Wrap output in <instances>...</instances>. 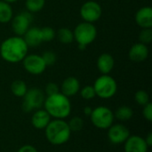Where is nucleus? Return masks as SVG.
I'll return each instance as SVG.
<instances>
[{"instance_id":"nucleus-32","label":"nucleus","mask_w":152,"mask_h":152,"mask_svg":"<svg viewBox=\"0 0 152 152\" xmlns=\"http://www.w3.org/2000/svg\"><path fill=\"white\" fill-rule=\"evenodd\" d=\"M17 152H38V151H37V149H36L34 146L27 144V145H23V146H21Z\"/></svg>"},{"instance_id":"nucleus-30","label":"nucleus","mask_w":152,"mask_h":152,"mask_svg":"<svg viewBox=\"0 0 152 152\" xmlns=\"http://www.w3.org/2000/svg\"><path fill=\"white\" fill-rule=\"evenodd\" d=\"M45 92L47 96H50V95H53V94H56L60 93V88H59V86L56 83L50 82L45 86Z\"/></svg>"},{"instance_id":"nucleus-16","label":"nucleus","mask_w":152,"mask_h":152,"mask_svg":"<svg viewBox=\"0 0 152 152\" xmlns=\"http://www.w3.org/2000/svg\"><path fill=\"white\" fill-rule=\"evenodd\" d=\"M115 65L114 58L110 53H102L97 59V68L102 75H109Z\"/></svg>"},{"instance_id":"nucleus-20","label":"nucleus","mask_w":152,"mask_h":152,"mask_svg":"<svg viewBox=\"0 0 152 152\" xmlns=\"http://www.w3.org/2000/svg\"><path fill=\"white\" fill-rule=\"evenodd\" d=\"M55 37L63 45L71 44L74 40V34L71 29L69 28H61L55 35Z\"/></svg>"},{"instance_id":"nucleus-25","label":"nucleus","mask_w":152,"mask_h":152,"mask_svg":"<svg viewBox=\"0 0 152 152\" xmlns=\"http://www.w3.org/2000/svg\"><path fill=\"white\" fill-rule=\"evenodd\" d=\"M134 100L137 104L141 106H145L150 102V96L148 93L144 90H139L134 94Z\"/></svg>"},{"instance_id":"nucleus-35","label":"nucleus","mask_w":152,"mask_h":152,"mask_svg":"<svg viewBox=\"0 0 152 152\" xmlns=\"http://www.w3.org/2000/svg\"><path fill=\"white\" fill-rule=\"evenodd\" d=\"M3 1H4V2H6V3H8V4H12V3L16 2L17 0H3Z\"/></svg>"},{"instance_id":"nucleus-28","label":"nucleus","mask_w":152,"mask_h":152,"mask_svg":"<svg viewBox=\"0 0 152 152\" xmlns=\"http://www.w3.org/2000/svg\"><path fill=\"white\" fill-rule=\"evenodd\" d=\"M80 94H81V97L85 100H92L96 96L95 91L93 86H84L80 91Z\"/></svg>"},{"instance_id":"nucleus-22","label":"nucleus","mask_w":152,"mask_h":152,"mask_svg":"<svg viewBox=\"0 0 152 152\" xmlns=\"http://www.w3.org/2000/svg\"><path fill=\"white\" fill-rule=\"evenodd\" d=\"M133 115L134 111L130 107L121 106L114 113V118H117V119L121 121H127L133 118Z\"/></svg>"},{"instance_id":"nucleus-15","label":"nucleus","mask_w":152,"mask_h":152,"mask_svg":"<svg viewBox=\"0 0 152 152\" xmlns=\"http://www.w3.org/2000/svg\"><path fill=\"white\" fill-rule=\"evenodd\" d=\"M79 90H80V83L78 79L74 77H69L65 78L61 86V94L67 96L68 98L76 95L79 92Z\"/></svg>"},{"instance_id":"nucleus-3","label":"nucleus","mask_w":152,"mask_h":152,"mask_svg":"<svg viewBox=\"0 0 152 152\" xmlns=\"http://www.w3.org/2000/svg\"><path fill=\"white\" fill-rule=\"evenodd\" d=\"M45 129V137L53 145H62L66 143L71 135L69 126L64 119L51 120Z\"/></svg>"},{"instance_id":"nucleus-1","label":"nucleus","mask_w":152,"mask_h":152,"mask_svg":"<svg viewBox=\"0 0 152 152\" xmlns=\"http://www.w3.org/2000/svg\"><path fill=\"white\" fill-rule=\"evenodd\" d=\"M28 46L22 37H11L4 40L0 45V55L3 60L10 63L22 61L28 54Z\"/></svg>"},{"instance_id":"nucleus-10","label":"nucleus","mask_w":152,"mask_h":152,"mask_svg":"<svg viewBox=\"0 0 152 152\" xmlns=\"http://www.w3.org/2000/svg\"><path fill=\"white\" fill-rule=\"evenodd\" d=\"M22 63L25 70L31 75H40L46 69L42 56L38 54H27L22 60Z\"/></svg>"},{"instance_id":"nucleus-24","label":"nucleus","mask_w":152,"mask_h":152,"mask_svg":"<svg viewBox=\"0 0 152 152\" xmlns=\"http://www.w3.org/2000/svg\"><path fill=\"white\" fill-rule=\"evenodd\" d=\"M40 32H41V37H42L43 42H50L55 38L56 32L51 27H48V26L43 27L40 28Z\"/></svg>"},{"instance_id":"nucleus-29","label":"nucleus","mask_w":152,"mask_h":152,"mask_svg":"<svg viewBox=\"0 0 152 152\" xmlns=\"http://www.w3.org/2000/svg\"><path fill=\"white\" fill-rule=\"evenodd\" d=\"M41 56H42L46 67L53 65L56 61V59H57L56 54L52 51H46V52L43 53V54Z\"/></svg>"},{"instance_id":"nucleus-21","label":"nucleus","mask_w":152,"mask_h":152,"mask_svg":"<svg viewBox=\"0 0 152 152\" xmlns=\"http://www.w3.org/2000/svg\"><path fill=\"white\" fill-rule=\"evenodd\" d=\"M11 91L16 97H23L28 91L26 83L23 80H14L11 85Z\"/></svg>"},{"instance_id":"nucleus-7","label":"nucleus","mask_w":152,"mask_h":152,"mask_svg":"<svg viewBox=\"0 0 152 152\" xmlns=\"http://www.w3.org/2000/svg\"><path fill=\"white\" fill-rule=\"evenodd\" d=\"M90 117L93 125L99 129H108L113 125L114 113L105 106H99L94 109Z\"/></svg>"},{"instance_id":"nucleus-27","label":"nucleus","mask_w":152,"mask_h":152,"mask_svg":"<svg viewBox=\"0 0 152 152\" xmlns=\"http://www.w3.org/2000/svg\"><path fill=\"white\" fill-rule=\"evenodd\" d=\"M140 43H142L144 45H149L152 41V29L150 28H142L139 35Z\"/></svg>"},{"instance_id":"nucleus-6","label":"nucleus","mask_w":152,"mask_h":152,"mask_svg":"<svg viewBox=\"0 0 152 152\" xmlns=\"http://www.w3.org/2000/svg\"><path fill=\"white\" fill-rule=\"evenodd\" d=\"M45 94L39 88H30L28 89L27 93L23 96L22 102V110L24 112H31L34 110H39L45 102Z\"/></svg>"},{"instance_id":"nucleus-34","label":"nucleus","mask_w":152,"mask_h":152,"mask_svg":"<svg viewBox=\"0 0 152 152\" xmlns=\"http://www.w3.org/2000/svg\"><path fill=\"white\" fill-rule=\"evenodd\" d=\"M92 111H93V109L91 107H86L85 110H84V113H85L86 116H91Z\"/></svg>"},{"instance_id":"nucleus-31","label":"nucleus","mask_w":152,"mask_h":152,"mask_svg":"<svg viewBox=\"0 0 152 152\" xmlns=\"http://www.w3.org/2000/svg\"><path fill=\"white\" fill-rule=\"evenodd\" d=\"M142 115L144 117V118L149 121H152V104L151 102H149L148 104H146L145 106H143V110H142Z\"/></svg>"},{"instance_id":"nucleus-18","label":"nucleus","mask_w":152,"mask_h":152,"mask_svg":"<svg viewBox=\"0 0 152 152\" xmlns=\"http://www.w3.org/2000/svg\"><path fill=\"white\" fill-rule=\"evenodd\" d=\"M22 37L28 47H37L43 42L40 28L37 27L29 28Z\"/></svg>"},{"instance_id":"nucleus-2","label":"nucleus","mask_w":152,"mask_h":152,"mask_svg":"<svg viewBox=\"0 0 152 152\" xmlns=\"http://www.w3.org/2000/svg\"><path fill=\"white\" fill-rule=\"evenodd\" d=\"M45 110L54 119H64L71 112V104L67 96L61 93L47 96L44 102Z\"/></svg>"},{"instance_id":"nucleus-17","label":"nucleus","mask_w":152,"mask_h":152,"mask_svg":"<svg viewBox=\"0 0 152 152\" xmlns=\"http://www.w3.org/2000/svg\"><path fill=\"white\" fill-rule=\"evenodd\" d=\"M51 121V116L45 110H37L31 118V124L37 129H45Z\"/></svg>"},{"instance_id":"nucleus-19","label":"nucleus","mask_w":152,"mask_h":152,"mask_svg":"<svg viewBox=\"0 0 152 152\" xmlns=\"http://www.w3.org/2000/svg\"><path fill=\"white\" fill-rule=\"evenodd\" d=\"M13 16L11 4L0 0V23H8Z\"/></svg>"},{"instance_id":"nucleus-33","label":"nucleus","mask_w":152,"mask_h":152,"mask_svg":"<svg viewBox=\"0 0 152 152\" xmlns=\"http://www.w3.org/2000/svg\"><path fill=\"white\" fill-rule=\"evenodd\" d=\"M145 140V142H146V144L148 145V147L150 148L151 146L152 145V134L151 133H149L148 134V135H147V137L144 139Z\"/></svg>"},{"instance_id":"nucleus-8","label":"nucleus","mask_w":152,"mask_h":152,"mask_svg":"<svg viewBox=\"0 0 152 152\" xmlns=\"http://www.w3.org/2000/svg\"><path fill=\"white\" fill-rule=\"evenodd\" d=\"M102 14V9L99 3L89 0L83 4L80 8V15L82 19L90 23L97 21Z\"/></svg>"},{"instance_id":"nucleus-14","label":"nucleus","mask_w":152,"mask_h":152,"mask_svg":"<svg viewBox=\"0 0 152 152\" xmlns=\"http://www.w3.org/2000/svg\"><path fill=\"white\" fill-rule=\"evenodd\" d=\"M149 56L148 46L142 43L134 44L128 52V57L131 61L135 62H141L145 61Z\"/></svg>"},{"instance_id":"nucleus-12","label":"nucleus","mask_w":152,"mask_h":152,"mask_svg":"<svg viewBox=\"0 0 152 152\" xmlns=\"http://www.w3.org/2000/svg\"><path fill=\"white\" fill-rule=\"evenodd\" d=\"M125 152H148V145L144 138L138 135H130L125 142Z\"/></svg>"},{"instance_id":"nucleus-5","label":"nucleus","mask_w":152,"mask_h":152,"mask_svg":"<svg viewBox=\"0 0 152 152\" xmlns=\"http://www.w3.org/2000/svg\"><path fill=\"white\" fill-rule=\"evenodd\" d=\"M74 39L77 45H83L87 46L92 44L97 37V29L94 23L83 21L79 23L73 31Z\"/></svg>"},{"instance_id":"nucleus-4","label":"nucleus","mask_w":152,"mask_h":152,"mask_svg":"<svg viewBox=\"0 0 152 152\" xmlns=\"http://www.w3.org/2000/svg\"><path fill=\"white\" fill-rule=\"evenodd\" d=\"M93 86L95 94L102 99L112 98L118 91V84L116 80L109 75H102L99 77Z\"/></svg>"},{"instance_id":"nucleus-26","label":"nucleus","mask_w":152,"mask_h":152,"mask_svg":"<svg viewBox=\"0 0 152 152\" xmlns=\"http://www.w3.org/2000/svg\"><path fill=\"white\" fill-rule=\"evenodd\" d=\"M69 129L71 132H78L80 131L84 126V121L79 117H74L72 118L69 122L68 123Z\"/></svg>"},{"instance_id":"nucleus-13","label":"nucleus","mask_w":152,"mask_h":152,"mask_svg":"<svg viewBox=\"0 0 152 152\" xmlns=\"http://www.w3.org/2000/svg\"><path fill=\"white\" fill-rule=\"evenodd\" d=\"M135 21L142 28H152V9L151 6H143L135 13Z\"/></svg>"},{"instance_id":"nucleus-23","label":"nucleus","mask_w":152,"mask_h":152,"mask_svg":"<svg viewBox=\"0 0 152 152\" xmlns=\"http://www.w3.org/2000/svg\"><path fill=\"white\" fill-rule=\"evenodd\" d=\"M45 4V0H26L25 6L28 12L33 13L40 12Z\"/></svg>"},{"instance_id":"nucleus-11","label":"nucleus","mask_w":152,"mask_h":152,"mask_svg":"<svg viewBox=\"0 0 152 152\" xmlns=\"http://www.w3.org/2000/svg\"><path fill=\"white\" fill-rule=\"evenodd\" d=\"M129 136V129L122 124H115L108 128V138L113 144L124 143Z\"/></svg>"},{"instance_id":"nucleus-9","label":"nucleus","mask_w":152,"mask_h":152,"mask_svg":"<svg viewBox=\"0 0 152 152\" xmlns=\"http://www.w3.org/2000/svg\"><path fill=\"white\" fill-rule=\"evenodd\" d=\"M32 20V14L28 11L18 13L11 20L13 33L18 37H23V35L30 28V23Z\"/></svg>"}]
</instances>
